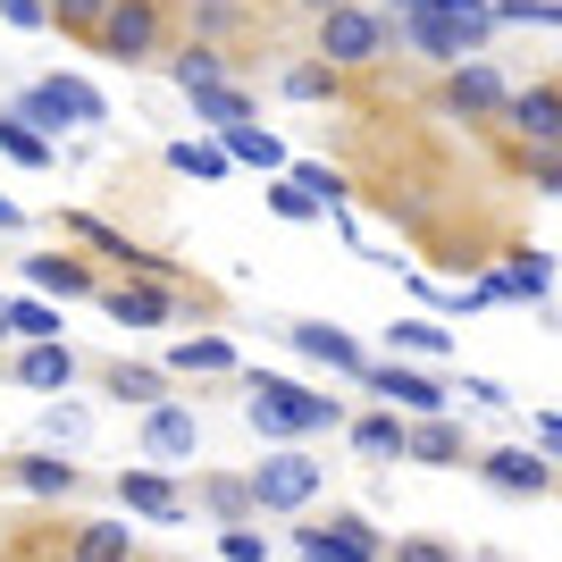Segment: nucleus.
Segmentation results:
<instances>
[{
    "instance_id": "f257e3e1",
    "label": "nucleus",
    "mask_w": 562,
    "mask_h": 562,
    "mask_svg": "<svg viewBox=\"0 0 562 562\" xmlns=\"http://www.w3.org/2000/svg\"><path fill=\"white\" fill-rule=\"evenodd\" d=\"M235 378H244V420H252V437H269V446L345 428V403L319 395V386H294V378H278V370H235Z\"/></svg>"
},
{
    "instance_id": "c756f323",
    "label": "nucleus",
    "mask_w": 562,
    "mask_h": 562,
    "mask_svg": "<svg viewBox=\"0 0 562 562\" xmlns=\"http://www.w3.org/2000/svg\"><path fill=\"white\" fill-rule=\"evenodd\" d=\"M168 76H177V93H193V85H218L227 59H218L211 43H193V50H168Z\"/></svg>"
},
{
    "instance_id": "412c9836",
    "label": "nucleus",
    "mask_w": 562,
    "mask_h": 562,
    "mask_svg": "<svg viewBox=\"0 0 562 562\" xmlns=\"http://www.w3.org/2000/svg\"><path fill=\"white\" fill-rule=\"evenodd\" d=\"M218 151L244 168H285V143L269 135V126H252V117H235V126H218Z\"/></svg>"
},
{
    "instance_id": "de8ad7c7",
    "label": "nucleus",
    "mask_w": 562,
    "mask_h": 562,
    "mask_svg": "<svg viewBox=\"0 0 562 562\" xmlns=\"http://www.w3.org/2000/svg\"><path fill=\"white\" fill-rule=\"evenodd\" d=\"M303 562H328V554H319V546H303Z\"/></svg>"
},
{
    "instance_id": "1a4fd4ad",
    "label": "nucleus",
    "mask_w": 562,
    "mask_h": 562,
    "mask_svg": "<svg viewBox=\"0 0 562 562\" xmlns=\"http://www.w3.org/2000/svg\"><path fill=\"white\" fill-rule=\"evenodd\" d=\"M117 513H135V520H186L193 504H186V487H177L168 470L135 462V470H117Z\"/></svg>"
},
{
    "instance_id": "473e14b6",
    "label": "nucleus",
    "mask_w": 562,
    "mask_h": 562,
    "mask_svg": "<svg viewBox=\"0 0 562 562\" xmlns=\"http://www.w3.org/2000/svg\"><path fill=\"white\" fill-rule=\"evenodd\" d=\"M0 151H9L18 168H50V135H34V126L9 117V110H0Z\"/></svg>"
},
{
    "instance_id": "4c0bfd02",
    "label": "nucleus",
    "mask_w": 562,
    "mask_h": 562,
    "mask_svg": "<svg viewBox=\"0 0 562 562\" xmlns=\"http://www.w3.org/2000/svg\"><path fill=\"white\" fill-rule=\"evenodd\" d=\"M269 211H278V218H294V227H303V218H319V202H311V193L294 186V177H285V186H269Z\"/></svg>"
},
{
    "instance_id": "4468645a",
    "label": "nucleus",
    "mask_w": 562,
    "mask_h": 562,
    "mask_svg": "<svg viewBox=\"0 0 562 562\" xmlns=\"http://www.w3.org/2000/svg\"><path fill=\"white\" fill-rule=\"evenodd\" d=\"M504 93H513V85H504V76L487 68V59H453V85H446V101H453V117H495L504 110Z\"/></svg>"
},
{
    "instance_id": "bb28decb",
    "label": "nucleus",
    "mask_w": 562,
    "mask_h": 562,
    "mask_svg": "<svg viewBox=\"0 0 562 562\" xmlns=\"http://www.w3.org/2000/svg\"><path fill=\"white\" fill-rule=\"evenodd\" d=\"M186 101H193V117H202V126H211V135H218V126H235V117H252V101L235 93L227 76H218V85H193Z\"/></svg>"
},
{
    "instance_id": "423d86ee",
    "label": "nucleus",
    "mask_w": 562,
    "mask_h": 562,
    "mask_svg": "<svg viewBox=\"0 0 562 562\" xmlns=\"http://www.w3.org/2000/svg\"><path fill=\"white\" fill-rule=\"evenodd\" d=\"M352 386H370L378 403H395V412H412V420L446 412V386H437L428 370H412V361H395V352H386V361H361V378H352Z\"/></svg>"
},
{
    "instance_id": "7c9ffc66",
    "label": "nucleus",
    "mask_w": 562,
    "mask_h": 562,
    "mask_svg": "<svg viewBox=\"0 0 562 562\" xmlns=\"http://www.w3.org/2000/svg\"><path fill=\"white\" fill-rule=\"evenodd\" d=\"M495 278H504V294H520V303H546V294H554V278H546V260H538V252H513Z\"/></svg>"
},
{
    "instance_id": "c9c22d12",
    "label": "nucleus",
    "mask_w": 562,
    "mask_h": 562,
    "mask_svg": "<svg viewBox=\"0 0 562 562\" xmlns=\"http://www.w3.org/2000/svg\"><path fill=\"white\" fill-rule=\"evenodd\" d=\"M285 101H336V68H328V59H303V68H285Z\"/></svg>"
},
{
    "instance_id": "4be33fe9",
    "label": "nucleus",
    "mask_w": 562,
    "mask_h": 562,
    "mask_svg": "<svg viewBox=\"0 0 562 562\" xmlns=\"http://www.w3.org/2000/svg\"><path fill=\"white\" fill-rule=\"evenodd\" d=\"M0 328L25 336V345H43V336H59V303H50V294H18V303L0 294Z\"/></svg>"
},
{
    "instance_id": "6ab92c4d",
    "label": "nucleus",
    "mask_w": 562,
    "mask_h": 562,
    "mask_svg": "<svg viewBox=\"0 0 562 562\" xmlns=\"http://www.w3.org/2000/svg\"><path fill=\"white\" fill-rule=\"evenodd\" d=\"M18 487H25V495H50V504H68V495L85 487V470H76L68 453H18Z\"/></svg>"
},
{
    "instance_id": "2eb2a0df",
    "label": "nucleus",
    "mask_w": 562,
    "mask_h": 562,
    "mask_svg": "<svg viewBox=\"0 0 562 562\" xmlns=\"http://www.w3.org/2000/svg\"><path fill=\"white\" fill-rule=\"evenodd\" d=\"M504 126H513V135H529L546 151V143H554V126H562V93L554 85H529V93H504Z\"/></svg>"
},
{
    "instance_id": "72a5a7b5",
    "label": "nucleus",
    "mask_w": 562,
    "mask_h": 562,
    "mask_svg": "<svg viewBox=\"0 0 562 562\" xmlns=\"http://www.w3.org/2000/svg\"><path fill=\"white\" fill-rule=\"evenodd\" d=\"M487 25H538V34H554L562 9L554 0H487Z\"/></svg>"
},
{
    "instance_id": "e433bc0d",
    "label": "nucleus",
    "mask_w": 562,
    "mask_h": 562,
    "mask_svg": "<svg viewBox=\"0 0 562 562\" xmlns=\"http://www.w3.org/2000/svg\"><path fill=\"white\" fill-rule=\"evenodd\" d=\"M294 186H303L319 211H336V202H345V177H336L328 160H303V168H294Z\"/></svg>"
},
{
    "instance_id": "f3484780",
    "label": "nucleus",
    "mask_w": 562,
    "mask_h": 562,
    "mask_svg": "<svg viewBox=\"0 0 562 562\" xmlns=\"http://www.w3.org/2000/svg\"><path fill=\"white\" fill-rule=\"evenodd\" d=\"M285 336H294V352H311V361H328L336 378H361V361H370V352L352 345L345 328H319V319H294Z\"/></svg>"
},
{
    "instance_id": "dca6fc26",
    "label": "nucleus",
    "mask_w": 562,
    "mask_h": 562,
    "mask_svg": "<svg viewBox=\"0 0 562 562\" xmlns=\"http://www.w3.org/2000/svg\"><path fill=\"white\" fill-rule=\"evenodd\" d=\"M18 386H34V395H68V386H76V352L59 345V336L25 345L18 352Z\"/></svg>"
},
{
    "instance_id": "ea45409f",
    "label": "nucleus",
    "mask_w": 562,
    "mask_h": 562,
    "mask_svg": "<svg viewBox=\"0 0 562 562\" xmlns=\"http://www.w3.org/2000/svg\"><path fill=\"white\" fill-rule=\"evenodd\" d=\"M0 18L18 25V34H43V25H50V9H43V0H0Z\"/></svg>"
},
{
    "instance_id": "a18cd8bd",
    "label": "nucleus",
    "mask_w": 562,
    "mask_h": 562,
    "mask_svg": "<svg viewBox=\"0 0 562 562\" xmlns=\"http://www.w3.org/2000/svg\"><path fill=\"white\" fill-rule=\"evenodd\" d=\"M378 9H386V18H395V9H420V0H378Z\"/></svg>"
},
{
    "instance_id": "49530a36",
    "label": "nucleus",
    "mask_w": 562,
    "mask_h": 562,
    "mask_svg": "<svg viewBox=\"0 0 562 562\" xmlns=\"http://www.w3.org/2000/svg\"><path fill=\"white\" fill-rule=\"evenodd\" d=\"M303 9H311V18H319V9H336V0H303Z\"/></svg>"
},
{
    "instance_id": "c03bdc74",
    "label": "nucleus",
    "mask_w": 562,
    "mask_h": 562,
    "mask_svg": "<svg viewBox=\"0 0 562 562\" xmlns=\"http://www.w3.org/2000/svg\"><path fill=\"white\" fill-rule=\"evenodd\" d=\"M0 227H25V211H18V202H9V193H0Z\"/></svg>"
},
{
    "instance_id": "393cba45",
    "label": "nucleus",
    "mask_w": 562,
    "mask_h": 562,
    "mask_svg": "<svg viewBox=\"0 0 562 562\" xmlns=\"http://www.w3.org/2000/svg\"><path fill=\"white\" fill-rule=\"evenodd\" d=\"M345 437H352V453H361V462H395V453H403V420H395V412L345 420Z\"/></svg>"
},
{
    "instance_id": "f8f14e48",
    "label": "nucleus",
    "mask_w": 562,
    "mask_h": 562,
    "mask_svg": "<svg viewBox=\"0 0 562 562\" xmlns=\"http://www.w3.org/2000/svg\"><path fill=\"white\" fill-rule=\"evenodd\" d=\"M403 453H412V462H428V470H462L479 446H470L446 412H428V420H403Z\"/></svg>"
},
{
    "instance_id": "cd10ccee",
    "label": "nucleus",
    "mask_w": 562,
    "mask_h": 562,
    "mask_svg": "<svg viewBox=\"0 0 562 562\" xmlns=\"http://www.w3.org/2000/svg\"><path fill=\"white\" fill-rule=\"evenodd\" d=\"M85 437H93V412L68 403V395H50L43 403V446H85Z\"/></svg>"
},
{
    "instance_id": "f03ea898",
    "label": "nucleus",
    "mask_w": 562,
    "mask_h": 562,
    "mask_svg": "<svg viewBox=\"0 0 562 562\" xmlns=\"http://www.w3.org/2000/svg\"><path fill=\"white\" fill-rule=\"evenodd\" d=\"M93 43H101V59H117V68H143V59H160V43H168V9L160 0H101Z\"/></svg>"
},
{
    "instance_id": "ddd939ff",
    "label": "nucleus",
    "mask_w": 562,
    "mask_h": 562,
    "mask_svg": "<svg viewBox=\"0 0 562 562\" xmlns=\"http://www.w3.org/2000/svg\"><path fill=\"white\" fill-rule=\"evenodd\" d=\"M386 43L395 50H420V59H462V43H453V25L446 18H428V9H395V18H386Z\"/></svg>"
},
{
    "instance_id": "f704fd0d",
    "label": "nucleus",
    "mask_w": 562,
    "mask_h": 562,
    "mask_svg": "<svg viewBox=\"0 0 562 562\" xmlns=\"http://www.w3.org/2000/svg\"><path fill=\"white\" fill-rule=\"evenodd\" d=\"M202 504H211V520H252V487H244V479H202Z\"/></svg>"
},
{
    "instance_id": "37998d69",
    "label": "nucleus",
    "mask_w": 562,
    "mask_h": 562,
    "mask_svg": "<svg viewBox=\"0 0 562 562\" xmlns=\"http://www.w3.org/2000/svg\"><path fill=\"white\" fill-rule=\"evenodd\" d=\"M193 18H202V34H227V25H235V9H227V0H202Z\"/></svg>"
},
{
    "instance_id": "a19ab883",
    "label": "nucleus",
    "mask_w": 562,
    "mask_h": 562,
    "mask_svg": "<svg viewBox=\"0 0 562 562\" xmlns=\"http://www.w3.org/2000/svg\"><path fill=\"white\" fill-rule=\"evenodd\" d=\"M395 562H462V554H453V546H437V538H403Z\"/></svg>"
},
{
    "instance_id": "9b49d317",
    "label": "nucleus",
    "mask_w": 562,
    "mask_h": 562,
    "mask_svg": "<svg viewBox=\"0 0 562 562\" xmlns=\"http://www.w3.org/2000/svg\"><path fill=\"white\" fill-rule=\"evenodd\" d=\"M294 546H319L328 562H386L378 529H370V520H352V513H336V520H303V529H294Z\"/></svg>"
},
{
    "instance_id": "6e6552de",
    "label": "nucleus",
    "mask_w": 562,
    "mask_h": 562,
    "mask_svg": "<svg viewBox=\"0 0 562 562\" xmlns=\"http://www.w3.org/2000/svg\"><path fill=\"white\" fill-rule=\"evenodd\" d=\"M101 319H117V328H168L177 319V294H168L160 278H135V285H93Z\"/></svg>"
},
{
    "instance_id": "0eeeda50",
    "label": "nucleus",
    "mask_w": 562,
    "mask_h": 562,
    "mask_svg": "<svg viewBox=\"0 0 562 562\" xmlns=\"http://www.w3.org/2000/svg\"><path fill=\"white\" fill-rule=\"evenodd\" d=\"M135 453H151V470L193 462V453H202V420H193L186 403H151V412H143V446Z\"/></svg>"
},
{
    "instance_id": "a878e982",
    "label": "nucleus",
    "mask_w": 562,
    "mask_h": 562,
    "mask_svg": "<svg viewBox=\"0 0 562 562\" xmlns=\"http://www.w3.org/2000/svg\"><path fill=\"white\" fill-rule=\"evenodd\" d=\"M110 395L135 403V412H151V403H168V370H151V361H117V370H110Z\"/></svg>"
},
{
    "instance_id": "9d476101",
    "label": "nucleus",
    "mask_w": 562,
    "mask_h": 562,
    "mask_svg": "<svg viewBox=\"0 0 562 562\" xmlns=\"http://www.w3.org/2000/svg\"><path fill=\"white\" fill-rule=\"evenodd\" d=\"M479 462V479H487L495 495H546L554 487V462L546 453H520V446H487V453H470Z\"/></svg>"
},
{
    "instance_id": "5701e85b",
    "label": "nucleus",
    "mask_w": 562,
    "mask_h": 562,
    "mask_svg": "<svg viewBox=\"0 0 562 562\" xmlns=\"http://www.w3.org/2000/svg\"><path fill=\"white\" fill-rule=\"evenodd\" d=\"M126 554H135V529H126V520H85L76 546H68V562H126Z\"/></svg>"
},
{
    "instance_id": "79ce46f5",
    "label": "nucleus",
    "mask_w": 562,
    "mask_h": 562,
    "mask_svg": "<svg viewBox=\"0 0 562 562\" xmlns=\"http://www.w3.org/2000/svg\"><path fill=\"white\" fill-rule=\"evenodd\" d=\"M43 9H50L59 25H93V18H101V0H43Z\"/></svg>"
},
{
    "instance_id": "39448f33",
    "label": "nucleus",
    "mask_w": 562,
    "mask_h": 562,
    "mask_svg": "<svg viewBox=\"0 0 562 562\" xmlns=\"http://www.w3.org/2000/svg\"><path fill=\"white\" fill-rule=\"evenodd\" d=\"M319 59H328V68H370V59H386V9H352V0L319 9Z\"/></svg>"
},
{
    "instance_id": "58836bf2",
    "label": "nucleus",
    "mask_w": 562,
    "mask_h": 562,
    "mask_svg": "<svg viewBox=\"0 0 562 562\" xmlns=\"http://www.w3.org/2000/svg\"><path fill=\"white\" fill-rule=\"evenodd\" d=\"M218 554H227V562H269V538H260V529H227Z\"/></svg>"
},
{
    "instance_id": "a211bd4d",
    "label": "nucleus",
    "mask_w": 562,
    "mask_h": 562,
    "mask_svg": "<svg viewBox=\"0 0 562 562\" xmlns=\"http://www.w3.org/2000/svg\"><path fill=\"white\" fill-rule=\"evenodd\" d=\"M25 285L50 294V303H76V294H93V269H85L76 252H34L25 260Z\"/></svg>"
},
{
    "instance_id": "c85d7f7f",
    "label": "nucleus",
    "mask_w": 562,
    "mask_h": 562,
    "mask_svg": "<svg viewBox=\"0 0 562 562\" xmlns=\"http://www.w3.org/2000/svg\"><path fill=\"white\" fill-rule=\"evenodd\" d=\"M386 352H420V361H437V352H453V336L437 328V319H395V328H386Z\"/></svg>"
},
{
    "instance_id": "7ed1b4c3",
    "label": "nucleus",
    "mask_w": 562,
    "mask_h": 562,
    "mask_svg": "<svg viewBox=\"0 0 562 562\" xmlns=\"http://www.w3.org/2000/svg\"><path fill=\"white\" fill-rule=\"evenodd\" d=\"M9 117H25L34 135H59V126H101L110 101H101L85 76H43V85H25V93L9 101Z\"/></svg>"
},
{
    "instance_id": "2f4dec72",
    "label": "nucleus",
    "mask_w": 562,
    "mask_h": 562,
    "mask_svg": "<svg viewBox=\"0 0 562 562\" xmlns=\"http://www.w3.org/2000/svg\"><path fill=\"white\" fill-rule=\"evenodd\" d=\"M168 168H186V177H202V186H218V177H227L235 160H227V151H218V143H193V135H186V143H168Z\"/></svg>"
},
{
    "instance_id": "aec40b11",
    "label": "nucleus",
    "mask_w": 562,
    "mask_h": 562,
    "mask_svg": "<svg viewBox=\"0 0 562 562\" xmlns=\"http://www.w3.org/2000/svg\"><path fill=\"white\" fill-rule=\"evenodd\" d=\"M244 361H235L227 336H186V345L168 352V378H235Z\"/></svg>"
},
{
    "instance_id": "b1692460",
    "label": "nucleus",
    "mask_w": 562,
    "mask_h": 562,
    "mask_svg": "<svg viewBox=\"0 0 562 562\" xmlns=\"http://www.w3.org/2000/svg\"><path fill=\"white\" fill-rule=\"evenodd\" d=\"M428 18H446L453 25V43L462 50H487L495 43V25H487V0H420Z\"/></svg>"
},
{
    "instance_id": "20e7f679",
    "label": "nucleus",
    "mask_w": 562,
    "mask_h": 562,
    "mask_svg": "<svg viewBox=\"0 0 562 562\" xmlns=\"http://www.w3.org/2000/svg\"><path fill=\"white\" fill-rule=\"evenodd\" d=\"M244 487H252V513H278V520H294V513H311V504H319L328 470L311 462V453H260Z\"/></svg>"
},
{
    "instance_id": "09e8293b",
    "label": "nucleus",
    "mask_w": 562,
    "mask_h": 562,
    "mask_svg": "<svg viewBox=\"0 0 562 562\" xmlns=\"http://www.w3.org/2000/svg\"><path fill=\"white\" fill-rule=\"evenodd\" d=\"M0 336H9V328H0Z\"/></svg>"
}]
</instances>
